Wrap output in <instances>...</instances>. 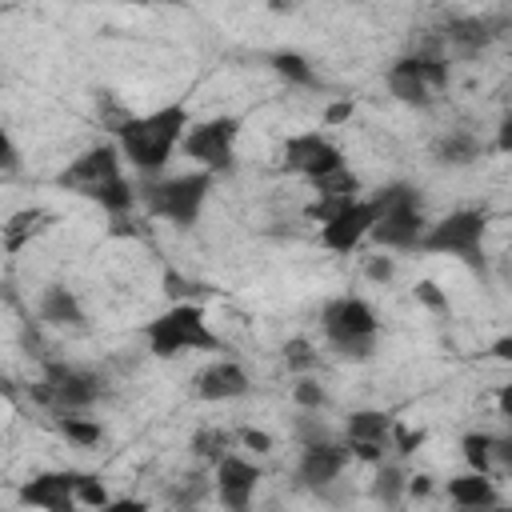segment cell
I'll return each mask as SVG.
<instances>
[{"instance_id":"cell-44","label":"cell","mask_w":512,"mask_h":512,"mask_svg":"<svg viewBox=\"0 0 512 512\" xmlns=\"http://www.w3.org/2000/svg\"><path fill=\"white\" fill-rule=\"evenodd\" d=\"M272 4V12H292V0H268Z\"/></svg>"},{"instance_id":"cell-12","label":"cell","mask_w":512,"mask_h":512,"mask_svg":"<svg viewBox=\"0 0 512 512\" xmlns=\"http://www.w3.org/2000/svg\"><path fill=\"white\" fill-rule=\"evenodd\" d=\"M280 164H284L288 172H300V176L316 180V176H324V172H332V168H344V152H340L328 136L304 132V136H288V140H284Z\"/></svg>"},{"instance_id":"cell-35","label":"cell","mask_w":512,"mask_h":512,"mask_svg":"<svg viewBox=\"0 0 512 512\" xmlns=\"http://www.w3.org/2000/svg\"><path fill=\"white\" fill-rule=\"evenodd\" d=\"M240 440H244V448H252V452H272V436L268 432H260V428H244L240 432Z\"/></svg>"},{"instance_id":"cell-13","label":"cell","mask_w":512,"mask_h":512,"mask_svg":"<svg viewBox=\"0 0 512 512\" xmlns=\"http://www.w3.org/2000/svg\"><path fill=\"white\" fill-rule=\"evenodd\" d=\"M392 428L396 416L380 412V408H360L348 416V452L364 464H380L384 452L392 448Z\"/></svg>"},{"instance_id":"cell-32","label":"cell","mask_w":512,"mask_h":512,"mask_svg":"<svg viewBox=\"0 0 512 512\" xmlns=\"http://www.w3.org/2000/svg\"><path fill=\"white\" fill-rule=\"evenodd\" d=\"M412 292H416V300H420L428 312H436V316H448V312H452V304H448V296L440 292V284H436V280H420Z\"/></svg>"},{"instance_id":"cell-38","label":"cell","mask_w":512,"mask_h":512,"mask_svg":"<svg viewBox=\"0 0 512 512\" xmlns=\"http://www.w3.org/2000/svg\"><path fill=\"white\" fill-rule=\"evenodd\" d=\"M192 288H200V284H188L184 276H176L172 268H164V292H168V296H176V300H180V296H184V292H192Z\"/></svg>"},{"instance_id":"cell-41","label":"cell","mask_w":512,"mask_h":512,"mask_svg":"<svg viewBox=\"0 0 512 512\" xmlns=\"http://www.w3.org/2000/svg\"><path fill=\"white\" fill-rule=\"evenodd\" d=\"M488 352H492V360H504V364H512V332H508V336H500V340H496Z\"/></svg>"},{"instance_id":"cell-22","label":"cell","mask_w":512,"mask_h":512,"mask_svg":"<svg viewBox=\"0 0 512 512\" xmlns=\"http://www.w3.org/2000/svg\"><path fill=\"white\" fill-rule=\"evenodd\" d=\"M432 156H436V164H444V168H464V164H472V160L480 156V140H476L472 132L456 128V132H444V136L436 140Z\"/></svg>"},{"instance_id":"cell-21","label":"cell","mask_w":512,"mask_h":512,"mask_svg":"<svg viewBox=\"0 0 512 512\" xmlns=\"http://www.w3.org/2000/svg\"><path fill=\"white\" fill-rule=\"evenodd\" d=\"M448 500L456 508H492V504H500V492L488 480V472L468 468V472H460V476L448 480Z\"/></svg>"},{"instance_id":"cell-2","label":"cell","mask_w":512,"mask_h":512,"mask_svg":"<svg viewBox=\"0 0 512 512\" xmlns=\"http://www.w3.org/2000/svg\"><path fill=\"white\" fill-rule=\"evenodd\" d=\"M144 340L152 356H180V352H212L220 348L216 332L208 328V316L200 304L192 300H176L168 312H160L156 320L144 324Z\"/></svg>"},{"instance_id":"cell-43","label":"cell","mask_w":512,"mask_h":512,"mask_svg":"<svg viewBox=\"0 0 512 512\" xmlns=\"http://www.w3.org/2000/svg\"><path fill=\"white\" fill-rule=\"evenodd\" d=\"M408 492H412V496H428V492H432V480H428V476H412V480H408Z\"/></svg>"},{"instance_id":"cell-19","label":"cell","mask_w":512,"mask_h":512,"mask_svg":"<svg viewBox=\"0 0 512 512\" xmlns=\"http://www.w3.org/2000/svg\"><path fill=\"white\" fill-rule=\"evenodd\" d=\"M444 40L456 56H476L496 40V24L484 20V16H456V20H448Z\"/></svg>"},{"instance_id":"cell-5","label":"cell","mask_w":512,"mask_h":512,"mask_svg":"<svg viewBox=\"0 0 512 512\" xmlns=\"http://www.w3.org/2000/svg\"><path fill=\"white\" fill-rule=\"evenodd\" d=\"M380 204V220L372 228V240L384 244V248H396V252H408V248H420L424 240V208H420V192L412 184H388L372 196Z\"/></svg>"},{"instance_id":"cell-11","label":"cell","mask_w":512,"mask_h":512,"mask_svg":"<svg viewBox=\"0 0 512 512\" xmlns=\"http://www.w3.org/2000/svg\"><path fill=\"white\" fill-rule=\"evenodd\" d=\"M120 160H124L120 144H92V148H84V152L56 176V184L68 188V192H76V196H92L100 184L124 176V172H120Z\"/></svg>"},{"instance_id":"cell-17","label":"cell","mask_w":512,"mask_h":512,"mask_svg":"<svg viewBox=\"0 0 512 512\" xmlns=\"http://www.w3.org/2000/svg\"><path fill=\"white\" fill-rule=\"evenodd\" d=\"M248 372L236 364V360H216V364H208L200 376H196V396L200 400H212V404H220V400H240V396H248Z\"/></svg>"},{"instance_id":"cell-42","label":"cell","mask_w":512,"mask_h":512,"mask_svg":"<svg viewBox=\"0 0 512 512\" xmlns=\"http://www.w3.org/2000/svg\"><path fill=\"white\" fill-rule=\"evenodd\" d=\"M496 408H500V416L512 420V384H504V388L496 392Z\"/></svg>"},{"instance_id":"cell-46","label":"cell","mask_w":512,"mask_h":512,"mask_svg":"<svg viewBox=\"0 0 512 512\" xmlns=\"http://www.w3.org/2000/svg\"><path fill=\"white\" fill-rule=\"evenodd\" d=\"M168 4H180V0H168Z\"/></svg>"},{"instance_id":"cell-26","label":"cell","mask_w":512,"mask_h":512,"mask_svg":"<svg viewBox=\"0 0 512 512\" xmlns=\"http://www.w3.org/2000/svg\"><path fill=\"white\" fill-rule=\"evenodd\" d=\"M404 488H408L404 472H400L396 464H384V460H380V464H376V480H372V496L384 500V504H400Z\"/></svg>"},{"instance_id":"cell-40","label":"cell","mask_w":512,"mask_h":512,"mask_svg":"<svg viewBox=\"0 0 512 512\" xmlns=\"http://www.w3.org/2000/svg\"><path fill=\"white\" fill-rule=\"evenodd\" d=\"M348 116H352V100H336V104H328V112H324L328 124H340V120H348Z\"/></svg>"},{"instance_id":"cell-14","label":"cell","mask_w":512,"mask_h":512,"mask_svg":"<svg viewBox=\"0 0 512 512\" xmlns=\"http://www.w3.org/2000/svg\"><path fill=\"white\" fill-rule=\"evenodd\" d=\"M256 484H260V468H256L252 460L232 456V452H228L224 460H216V496H220L224 508L244 512V508L252 504Z\"/></svg>"},{"instance_id":"cell-27","label":"cell","mask_w":512,"mask_h":512,"mask_svg":"<svg viewBox=\"0 0 512 512\" xmlns=\"http://www.w3.org/2000/svg\"><path fill=\"white\" fill-rule=\"evenodd\" d=\"M228 448H232V432H224V428H200V432L192 436V452L204 456V460H212V464L224 460Z\"/></svg>"},{"instance_id":"cell-15","label":"cell","mask_w":512,"mask_h":512,"mask_svg":"<svg viewBox=\"0 0 512 512\" xmlns=\"http://www.w3.org/2000/svg\"><path fill=\"white\" fill-rule=\"evenodd\" d=\"M348 444H336V440H308L304 444V452H300V464H296V476L304 480V484H312V488H324V484H332L340 472H344V464H348Z\"/></svg>"},{"instance_id":"cell-20","label":"cell","mask_w":512,"mask_h":512,"mask_svg":"<svg viewBox=\"0 0 512 512\" xmlns=\"http://www.w3.org/2000/svg\"><path fill=\"white\" fill-rule=\"evenodd\" d=\"M40 324H52V328H76V332H80L88 320H84V308H80V300H76L72 288H64V284H48L44 296H40Z\"/></svg>"},{"instance_id":"cell-16","label":"cell","mask_w":512,"mask_h":512,"mask_svg":"<svg viewBox=\"0 0 512 512\" xmlns=\"http://www.w3.org/2000/svg\"><path fill=\"white\" fill-rule=\"evenodd\" d=\"M20 504L48 508V512H68L76 508V472H40L20 488Z\"/></svg>"},{"instance_id":"cell-29","label":"cell","mask_w":512,"mask_h":512,"mask_svg":"<svg viewBox=\"0 0 512 512\" xmlns=\"http://www.w3.org/2000/svg\"><path fill=\"white\" fill-rule=\"evenodd\" d=\"M284 364H288L292 372H312V368L320 364V352H316L304 336H292V340L284 344Z\"/></svg>"},{"instance_id":"cell-7","label":"cell","mask_w":512,"mask_h":512,"mask_svg":"<svg viewBox=\"0 0 512 512\" xmlns=\"http://www.w3.org/2000/svg\"><path fill=\"white\" fill-rule=\"evenodd\" d=\"M104 396V380L76 364L44 360V380L32 384V400L52 412H84Z\"/></svg>"},{"instance_id":"cell-34","label":"cell","mask_w":512,"mask_h":512,"mask_svg":"<svg viewBox=\"0 0 512 512\" xmlns=\"http://www.w3.org/2000/svg\"><path fill=\"white\" fill-rule=\"evenodd\" d=\"M392 272H396V264H392L388 256H372V260L364 264V276H368V280H376V284H388V280H392Z\"/></svg>"},{"instance_id":"cell-36","label":"cell","mask_w":512,"mask_h":512,"mask_svg":"<svg viewBox=\"0 0 512 512\" xmlns=\"http://www.w3.org/2000/svg\"><path fill=\"white\" fill-rule=\"evenodd\" d=\"M492 460L504 472H512V436H492Z\"/></svg>"},{"instance_id":"cell-9","label":"cell","mask_w":512,"mask_h":512,"mask_svg":"<svg viewBox=\"0 0 512 512\" xmlns=\"http://www.w3.org/2000/svg\"><path fill=\"white\" fill-rule=\"evenodd\" d=\"M236 140H240V116L220 112L212 120L192 124L184 132L180 152L216 176V172H232V164H236Z\"/></svg>"},{"instance_id":"cell-1","label":"cell","mask_w":512,"mask_h":512,"mask_svg":"<svg viewBox=\"0 0 512 512\" xmlns=\"http://www.w3.org/2000/svg\"><path fill=\"white\" fill-rule=\"evenodd\" d=\"M192 128V116H188V104L184 100H172V104H160L144 116H124L116 124V140H120V152L124 160L144 176H160L164 164L172 160V152L184 144V132Z\"/></svg>"},{"instance_id":"cell-18","label":"cell","mask_w":512,"mask_h":512,"mask_svg":"<svg viewBox=\"0 0 512 512\" xmlns=\"http://www.w3.org/2000/svg\"><path fill=\"white\" fill-rule=\"evenodd\" d=\"M312 184H316V204L308 208V216L320 220V224H324L332 212H340L348 200L360 196V180H356V172H348V168H332V172L316 176Z\"/></svg>"},{"instance_id":"cell-30","label":"cell","mask_w":512,"mask_h":512,"mask_svg":"<svg viewBox=\"0 0 512 512\" xmlns=\"http://www.w3.org/2000/svg\"><path fill=\"white\" fill-rule=\"evenodd\" d=\"M292 400L300 404V408H308V412H320L324 404H328V392L316 384V380H308V376H300L296 384H292Z\"/></svg>"},{"instance_id":"cell-10","label":"cell","mask_w":512,"mask_h":512,"mask_svg":"<svg viewBox=\"0 0 512 512\" xmlns=\"http://www.w3.org/2000/svg\"><path fill=\"white\" fill-rule=\"evenodd\" d=\"M376 220H380V204L368 196H356V200H348L340 212H332L324 224H320V244L328 248V252H340V256H348V252H356L360 244H364V236H372V228H376Z\"/></svg>"},{"instance_id":"cell-31","label":"cell","mask_w":512,"mask_h":512,"mask_svg":"<svg viewBox=\"0 0 512 512\" xmlns=\"http://www.w3.org/2000/svg\"><path fill=\"white\" fill-rule=\"evenodd\" d=\"M76 500H80L84 508H108V504H112L108 492H104V484H100L96 476H84V472H76Z\"/></svg>"},{"instance_id":"cell-37","label":"cell","mask_w":512,"mask_h":512,"mask_svg":"<svg viewBox=\"0 0 512 512\" xmlns=\"http://www.w3.org/2000/svg\"><path fill=\"white\" fill-rule=\"evenodd\" d=\"M496 148L504 152V156H512V108L500 116V124H496Z\"/></svg>"},{"instance_id":"cell-45","label":"cell","mask_w":512,"mask_h":512,"mask_svg":"<svg viewBox=\"0 0 512 512\" xmlns=\"http://www.w3.org/2000/svg\"><path fill=\"white\" fill-rule=\"evenodd\" d=\"M124 4H144V0H124Z\"/></svg>"},{"instance_id":"cell-6","label":"cell","mask_w":512,"mask_h":512,"mask_svg":"<svg viewBox=\"0 0 512 512\" xmlns=\"http://www.w3.org/2000/svg\"><path fill=\"white\" fill-rule=\"evenodd\" d=\"M484 228H488L484 212L460 208V212L444 216L440 224H432V228L424 232L420 248H424V252H436V256H456V260H464L472 272L484 276V272H488V260H484Z\"/></svg>"},{"instance_id":"cell-39","label":"cell","mask_w":512,"mask_h":512,"mask_svg":"<svg viewBox=\"0 0 512 512\" xmlns=\"http://www.w3.org/2000/svg\"><path fill=\"white\" fill-rule=\"evenodd\" d=\"M0 168H4V180H12L16 168H20V152H16V144L8 136H4V160H0Z\"/></svg>"},{"instance_id":"cell-3","label":"cell","mask_w":512,"mask_h":512,"mask_svg":"<svg viewBox=\"0 0 512 512\" xmlns=\"http://www.w3.org/2000/svg\"><path fill=\"white\" fill-rule=\"evenodd\" d=\"M212 192V172H184V176H152L140 188V200L152 216L176 224V228H192L204 212V200Z\"/></svg>"},{"instance_id":"cell-8","label":"cell","mask_w":512,"mask_h":512,"mask_svg":"<svg viewBox=\"0 0 512 512\" xmlns=\"http://www.w3.org/2000/svg\"><path fill=\"white\" fill-rule=\"evenodd\" d=\"M388 92L400 100V104H412V108H428L436 100V92L448 88L452 80V68L444 56L436 52H412V56H400L392 68H388Z\"/></svg>"},{"instance_id":"cell-33","label":"cell","mask_w":512,"mask_h":512,"mask_svg":"<svg viewBox=\"0 0 512 512\" xmlns=\"http://www.w3.org/2000/svg\"><path fill=\"white\" fill-rule=\"evenodd\" d=\"M420 444H424V432H420V428H416V432H412V428H404V424H396V428H392V448H396L400 456H412Z\"/></svg>"},{"instance_id":"cell-4","label":"cell","mask_w":512,"mask_h":512,"mask_svg":"<svg viewBox=\"0 0 512 512\" xmlns=\"http://www.w3.org/2000/svg\"><path fill=\"white\" fill-rule=\"evenodd\" d=\"M324 336L340 360H368L376 352V312L360 296H336L320 312Z\"/></svg>"},{"instance_id":"cell-28","label":"cell","mask_w":512,"mask_h":512,"mask_svg":"<svg viewBox=\"0 0 512 512\" xmlns=\"http://www.w3.org/2000/svg\"><path fill=\"white\" fill-rule=\"evenodd\" d=\"M460 452H464V460H468V468H476V472H492V436L488 432H468L464 440H460Z\"/></svg>"},{"instance_id":"cell-23","label":"cell","mask_w":512,"mask_h":512,"mask_svg":"<svg viewBox=\"0 0 512 512\" xmlns=\"http://www.w3.org/2000/svg\"><path fill=\"white\" fill-rule=\"evenodd\" d=\"M48 220H52V216L40 212V208H20V212H12L8 224H4V248H8V252H20L36 232H44Z\"/></svg>"},{"instance_id":"cell-25","label":"cell","mask_w":512,"mask_h":512,"mask_svg":"<svg viewBox=\"0 0 512 512\" xmlns=\"http://www.w3.org/2000/svg\"><path fill=\"white\" fill-rule=\"evenodd\" d=\"M56 428H60L72 444H80V448H96V444L104 440V428H100L96 420L80 416V412H56Z\"/></svg>"},{"instance_id":"cell-24","label":"cell","mask_w":512,"mask_h":512,"mask_svg":"<svg viewBox=\"0 0 512 512\" xmlns=\"http://www.w3.org/2000/svg\"><path fill=\"white\" fill-rule=\"evenodd\" d=\"M268 64H272V72L276 76H284L288 84H296V88H316L320 80H316V68L300 56V52H288V48H280V52H272L268 56Z\"/></svg>"}]
</instances>
